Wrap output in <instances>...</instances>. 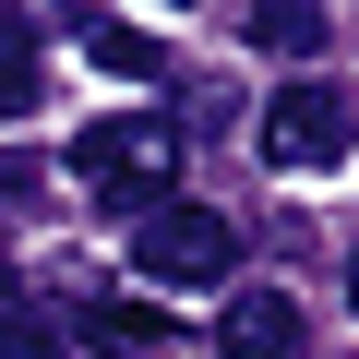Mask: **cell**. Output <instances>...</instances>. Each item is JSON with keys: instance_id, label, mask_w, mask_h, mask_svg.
<instances>
[{"instance_id": "obj_1", "label": "cell", "mask_w": 359, "mask_h": 359, "mask_svg": "<svg viewBox=\"0 0 359 359\" xmlns=\"http://www.w3.org/2000/svg\"><path fill=\"white\" fill-rule=\"evenodd\" d=\"M72 180H84L96 204H120V216H156L168 180H180V120H156V108L84 120V132H72Z\"/></svg>"}, {"instance_id": "obj_2", "label": "cell", "mask_w": 359, "mask_h": 359, "mask_svg": "<svg viewBox=\"0 0 359 359\" xmlns=\"http://www.w3.org/2000/svg\"><path fill=\"white\" fill-rule=\"evenodd\" d=\"M228 264H240V228L216 216V204H156V216H132V276H156V287H216L228 299Z\"/></svg>"}, {"instance_id": "obj_3", "label": "cell", "mask_w": 359, "mask_h": 359, "mask_svg": "<svg viewBox=\"0 0 359 359\" xmlns=\"http://www.w3.org/2000/svg\"><path fill=\"white\" fill-rule=\"evenodd\" d=\"M347 144H359V96L335 72H299V84L264 96V156L276 168H347Z\"/></svg>"}, {"instance_id": "obj_4", "label": "cell", "mask_w": 359, "mask_h": 359, "mask_svg": "<svg viewBox=\"0 0 359 359\" xmlns=\"http://www.w3.org/2000/svg\"><path fill=\"white\" fill-rule=\"evenodd\" d=\"M299 299L287 287H228V311H216V347L228 359H299Z\"/></svg>"}, {"instance_id": "obj_5", "label": "cell", "mask_w": 359, "mask_h": 359, "mask_svg": "<svg viewBox=\"0 0 359 359\" xmlns=\"http://www.w3.org/2000/svg\"><path fill=\"white\" fill-rule=\"evenodd\" d=\"M48 96V48H36V13H0V120H36Z\"/></svg>"}, {"instance_id": "obj_6", "label": "cell", "mask_w": 359, "mask_h": 359, "mask_svg": "<svg viewBox=\"0 0 359 359\" xmlns=\"http://www.w3.org/2000/svg\"><path fill=\"white\" fill-rule=\"evenodd\" d=\"M240 36H252V48H276V60H311V48H323V13H311V0H252Z\"/></svg>"}, {"instance_id": "obj_7", "label": "cell", "mask_w": 359, "mask_h": 359, "mask_svg": "<svg viewBox=\"0 0 359 359\" xmlns=\"http://www.w3.org/2000/svg\"><path fill=\"white\" fill-rule=\"evenodd\" d=\"M84 48H96V72H120V84H168V48H156L144 25H84Z\"/></svg>"}, {"instance_id": "obj_8", "label": "cell", "mask_w": 359, "mask_h": 359, "mask_svg": "<svg viewBox=\"0 0 359 359\" xmlns=\"http://www.w3.org/2000/svg\"><path fill=\"white\" fill-rule=\"evenodd\" d=\"M84 335H96L108 359H156V335H168V323H156L144 299H84Z\"/></svg>"}, {"instance_id": "obj_9", "label": "cell", "mask_w": 359, "mask_h": 359, "mask_svg": "<svg viewBox=\"0 0 359 359\" xmlns=\"http://www.w3.org/2000/svg\"><path fill=\"white\" fill-rule=\"evenodd\" d=\"M0 359H72V335L36 323V311H0Z\"/></svg>"}, {"instance_id": "obj_10", "label": "cell", "mask_w": 359, "mask_h": 359, "mask_svg": "<svg viewBox=\"0 0 359 359\" xmlns=\"http://www.w3.org/2000/svg\"><path fill=\"white\" fill-rule=\"evenodd\" d=\"M0 204H13V216L36 204V156H0Z\"/></svg>"}, {"instance_id": "obj_11", "label": "cell", "mask_w": 359, "mask_h": 359, "mask_svg": "<svg viewBox=\"0 0 359 359\" xmlns=\"http://www.w3.org/2000/svg\"><path fill=\"white\" fill-rule=\"evenodd\" d=\"M347 311H359V252H347Z\"/></svg>"}]
</instances>
